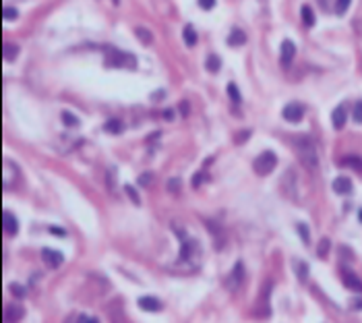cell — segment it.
Instances as JSON below:
<instances>
[{"label": "cell", "instance_id": "1", "mask_svg": "<svg viewBox=\"0 0 362 323\" xmlns=\"http://www.w3.org/2000/svg\"><path fill=\"white\" fill-rule=\"evenodd\" d=\"M294 151L306 170H315L319 164V153H317V145H315L313 137L309 135H300L294 139Z\"/></svg>", "mask_w": 362, "mask_h": 323}, {"label": "cell", "instance_id": "2", "mask_svg": "<svg viewBox=\"0 0 362 323\" xmlns=\"http://www.w3.org/2000/svg\"><path fill=\"white\" fill-rule=\"evenodd\" d=\"M106 66H122V68H135L137 58L130 52H120V50H110L106 56Z\"/></svg>", "mask_w": 362, "mask_h": 323}, {"label": "cell", "instance_id": "3", "mask_svg": "<svg viewBox=\"0 0 362 323\" xmlns=\"http://www.w3.org/2000/svg\"><path fill=\"white\" fill-rule=\"evenodd\" d=\"M277 166V156L273 151H263L261 156H257V160L252 162V168L259 176H267L273 172V168Z\"/></svg>", "mask_w": 362, "mask_h": 323}, {"label": "cell", "instance_id": "4", "mask_svg": "<svg viewBox=\"0 0 362 323\" xmlns=\"http://www.w3.org/2000/svg\"><path fill=\"white\" fill-rule=\"evenodd\" d=\"M242 282H244V265L238 261V263L232 267V272H230L228 275V280H226V288H230L232 292H236L238 288L242 286Z\"/></svg>", "mask_w": 362, "mask_h": 323}, {"label": "cell", "instance_id": "5", "mask_svg": "<svg viewBox=\"0 0 362 323\" xmlns=\"http://www.w3.org/2000/svg\"><path fill=\"white\" fill-rule=\"evenodd\" d=\"M282 116L286 118L288 122H300V120L304 118V106L298 104V102H292L288 106H283Z\"/></svg>", "mask_w": 362, "mask_h": 323}, {"label": "cell", "instance_id": "6", "mask_svg": "<svg viewBox=\"0 0 362 323\" xmlns=\"http://www.w3.org/2000/svg\"><path fill=\"white\" fill-rule=\"evenodd\" d=\"M42 261L46 265H48L50 269H56L63 265V261H64V255L60 251H54V249H44L42 251Z\"/></svg>", "mask_w": 362, "mask_h": 323}, {"label": "cell", "instance_id": "7", "mask_svg": "<svg viewBox=\"0 0 362 323\" xmlns=\"http://www.w3.org/2000/svg\"><path fill=\"white\" fill-rule=\"evenodd\" d=\"M294 56H296V46H294V42L283 40V42H282V50H280L282 65H283V66H290V63L294 60Z\"/></svg>", "mask_w": 362, "mask_h": 323}, {"label": "cell", "instance_id": "8", "mask_svg": "<svg viewBox=\"0 0 362 323\" xmlns=\"http://www.w3.org/2000/svg\"><path fill=\"white\" fill-rule=\"evenodd\" d=\"M342 280L346 284V288H350L354 292H362V280L350 269H342Z\"/></svg>", "mask_w": 362, "mask_h": 323}, {"label": "cell", "instance_id": "9", "mask_svg": "<svg viewBox=\"0 0 362 323\" xmlns=\"http://www.w3.org/2000/svg\"><path fill=\"white\" fill-rule=\"evenodd\" d=\"M346 120H348V110H346L344 104H340L333 112H331V122H333V129H337V130L344 129Z\"/></svg>", "mask_w": 362, "mask_h": 323}, {"label": "cell", "instance_id": "10", "mask_svg": "<svg viewBox=\"0 0 362 323\" xmlns=\"http://www.w3.org/2000/svg\"><path fill=\"white\" fill-rule=\"evenodd\" d=\"M333 191L337 195H350L352 193V180L348 176H337L333 180Z\"/></svg>", "mask_w": 362, "mask_h": 323}, {"label": "cell", "instance_id": "11", "mask_svg": "<svg viewBox=\"0 0 362 323\" xmlns=\"http://www.w3.org/2000/svg\"><path fill=\"white\" fill-rule=\"evenodd\" d=\"M139 307L143 311H149V313H157L161 309V303L157 301L156 296H141L139 298Z\"/></svg>", "mask_w": 362, "mask_h": 323}, {"label": "cell", "instance_id": "12", "mask_svg": "<svg viewBox=\"0 0 362 323\" xmlns=\"http://www.w3.org/2000/svg\"><path fill=\"white\" fill-rule=\"evenodd\" d=\"M2 228H4V232H9V234H17L19 224H17V218H15L11 211H2Z\"/></svg>", "mask_w": 362, "mask_h": 323}, {"label": "cell", "instance_id": "13", "mask_svg": "<svg viewBox=\"0 0 362 323\" xmlns=\"http://www.w3.org/2000/svg\"><path fill=\"white\" fill-rule=\"evenodd\" d=\"M228 44L234 46V48L246 44V33L242 32V29H232V32H230V35H228Z\"/></svg>", "mask_w": 362, "mask_h": 323}, {"label": "cell", "instance_id": "14", "mask_svg": "<svg viewBox=\"0 0 362 323\" xmlns=\"http://www.w3.org/2000/svg\"><path fill=\"white\" fill-rule=\"evenodd\" d=\"M205 68L209 73H220V68H221V58L218 56V54H209L205 60Z\"/></svg>", "mask_w": 362, "mask_h": 323}, {"label": "cell", "instance_id": "15", "mask_svg": "<svg viewBox=\"0 0 362 323\" xmlns=\"http://www.w3.org/2000/svg\"><path fill=\"white\" fill-rule=\"evenodd\" d=\"M182 37H184V44H187L189 48H192V46L197 44V32H195V27H192V25H184Z\"/></svg>", "mask_w": 362, "mask_h": 323}, {"label": "cell", "instance_id": "16", "mask_svg": "<svg viewBox=\"0 0 362 323\" xmlns=\"http://www.w3.org/2000/svg\"><path fill=\"white\" fill-rule=\"evenodd\" d=\"M122 129H125V125L118 120V118H110L104 125V130L106 133H112V135H118V133H122Z\"/></svg>", "mask_w": 362, "mask_h": 323}, {"label": "cell", "instance_id": "17", "mask_svg": "<svg viewBox=\"0 0 362 323\" xmlns=\"http://www.w3.org/2000/svg\"><path fill=\"white\" fill-rule=\"evenodd\" d=\"M207 228L211 230V232L215 234V247L218 249H221V244H224V232H221V228H218V224H215V222H207Z\"/></svg>", "mask_w": 362, "mask_h": 323}, {"label": "cell", "instance_id": "18", "mask_svg": "<svg viewBox=\"0 0 362 323\" xmlns=\"http://www.w3.org/2000/svg\"><path fill=\"white\" fill-rule=\"evenodd\" d=\"M342 166H348V168H354V170L362 172V160H360V156H348V158H344L342 160Z\"/></svg>", "mask_w": 362, "mask_h": 323}, {"label": "cell", "instance_id": "19", "mask_svg": "<svg viewBox=\"0 0 362 323\" xmlns=\"http://www.w3.org/2000/svg\"><path fill=\"white\" fill-rule=\"evenodd\" d=\"M135 33H137V37H139V40H141L145 46H151V44H153V35H151L149 29H145V27H137V29H135Z\"/></svg>", "mask_w": 362, "mask_h": 323}, {"label": "cell", "instance_id": "20", "mask_svg": "<svg viewBox=\"0 0 362 323\" xmlns=\"http://www.w3.org/2000/svg\"><path fill=\"white\" fill-rule=\"evenodd\" d=\"M300 13H302V21H304V25H306V27H313V25H315V13H313L311 6H309V4H304Z\"/></svg>", "mask_w": 362, "mask_h": 323}, {"label": "cell", "instance_id": "21", "mask_svg": "<svg viewBox=\"0 0 362 323\" xmlns=\"http://www.w3.org/2000/svg\"><path fill=\"white\" fill-rule=\"evenodd\" d=\"M17 54H19V48H17V46H13V44H4V46H2V56H4L6 60H15V58H17Z\"/></svg>", "mask_w": 362, "mask_h": 323}, {"label": "cell", "instance_id": "22", "mask_svg": "<svg viewBox=\"0 0 362 323\" xmlns=\"http://www.w3.org/2000/svg\"><path fill=\"white\" fill-rule=\"evenodd\" d=\"M228 96H230V99H232V102L238 106L240 104V91H238V87H236V83H228Z\"/></svg>", "mask_w": 362, "mask_h": 323}, {"label": "cell", "instance_id": "23", "mask_svg": "<svg viewBox=\"0 0 362 323\" xmlns=\"http://www.w3.org/2000/svg\"><path fill=\"white\" fill-rule=\"evenodd\" d=\"M63 120H64V125H66V127H79V125H81V120L77 118L75 114L68 112V110L63 112Z\"/></svg>", "mask_w": 362, "mask_h": 323}, {"label": "cell", "instance_id": "24", "mask_svg": "<svg viewBox=\"0 0 362 323\" xmlns=\"http://www.w3.org/2000/svg\"><path fill=\"white\" fill-rule=\"evenodd\" d=\"M329 247H331L329 238H321L319 249H317V255H319V257H325V255H327V251H329Z\"/></svg>", "mask_w": 362, "mask_h": 323}, {"label": "cell", "instance_id": "25", "mask_svg": "<svg viewBox=\"0 0 362 323\" xmlns=\"http://www.w3.org/2000/svg\"><path fill=\"white\" fill-rule=\"evenodd\" d=\"M125 191H126V195L130 197V201H133L135 205H141V199H139V195H137V189H135V187H130V184H126Z\"/></svg>", "mask_w": 362, "mask_h": 323}, {"label": "cell", "instance_id": "26", "mask_svg": "<svg viewBox=\"0 0 362 323\" xmlns=\"http://www.w3.org/2000/svg\"><path fill=\"white\" fill-rule=\"evenodd\" d=\"M139 184H141V187H151V184H153V176L149 172L141 174V176H139Z\"/></svg>", "mask_w": 362, "mask_h": 323}, {"label": "cell", "instance_id": "27", "mask_svg": "<svg viewBox=\"0 0 362 323\" xmlns=\"http://www.w3.org/2000/svg\"><path fill=\"white\" fill-rule=\"evenodd\" d=\"M296 230L300 232V236H302V242L309 244V242H311V236H309V230H306V226H304V224H298Z\"/></svg>", "mask_w": 362, "mask_h": 323}, {"label": "cell", "instance_id": "28", "mask_svg": "<svg viewBox=\"0 0 362 323\" xmlns=\"http://www.w3.org/2000/svg\"><path fill=\"white\" fill-rule=\"evenodd\" d=\"M350 2H352V0H337V4H335V11H337V15H344L346 11H348Z\"/></svg>", "mask_w": 362, "mask_h": 323}, {"label": "cell", "instance_id": "29", "mask_svg": "<svg viewBox=\"0 0 362 323\" xmlns=\"http://www.w3.org/2000/svg\"><path fill=\"white\" fill-rule=\"evenodd\" d=\"M2 17H4V19H17V17H19V13H17V9L4 6V9H2Z\"/></svg>", "mask_w": 362, "mask_h": 323}, {"label": "cell", "instance_id": "30", "mask_svg": "<svg viewBox=\"0 0 362 323\" xmlns=\"http://www.w3.org/2000/svg\"><path fill=\"white\" fill-rule=\"evenodd\" d=\"M294 265L298 267V278L300 280H306V269H309V267H306V263H300V261H294Z\"/></svg>", "mask_w": 362, "mask_h": 323}, {"label": "cell", "instance_id": "31", "mask_svg": "<svg viewBox=\"0 0 362 323\" xmlns=\"http://www.w3.org/2000/svg\"><path fill=\"white\" fill-rule=\"evenodd\" d=\"M205 180H207V174L205 172H199L195 178H192V189H199V187H201V182H205Z\"/></svg>", "mask_w": 362, "mask_h": 323}, {"label": "cell", "instance_id": "32", "mask_svg": "<svg viewBox=\"0 0 362 323\" xmlns=\"http://www.w3.org/2000/svg\"><path fill=\"white\" fill-rule=\"evenodd\" d=\"M11 290H13V294H15V296H19V298H23V296H25V290H23V286H21V284H13V286H11Z\"/></svg>", "mask_w": 362, "mask_h": 323}, {"label": "cell", "instance_id": "33", "mask_svg": "<svg viewBox=\"0 0 362 323\" xmlns=\"http://www.w3.org/2000/svg\"><path fill=\"white\" fill-rule=\"evenodd\" d=\"M354 120L362 122V102H358L356 106H354Z\"/></svg>", "mask_w": 362, "mask_h": 323}, {"label": "cell", "instance_id": "34", "mask_svg": "<svg viewBox=\"0 0 362 323\" xmlns=\"http://www.w3.org/2000/svg\"><path fill=\"white\" fill-rule=\"evenodd\" d=\"M199 6H201L203 11H211L215 6V0H199Z\"/></svg>", "mask_w": 362, "mask_h": 323}, {"label": "cell", "instance_id": "35", "mask_svg": "<svg viewBox=\"0 0 362 323\" xmlns=\"http://www.w3.org/2000/svg\"><path fill=\"white\" fill-rule=\"evenodd\" d=\"M176 187H180V180H176V178H172L170 182H168V189H170V191H172V193H174V191H176Z\"/></svg>", "mask_w": 362, "mask_h": 323}, {"label": "cell", "instance_id": "36", "mask_svg": "<svg viewBox=\"0 0 362 323\" xmlns=\"http://www.w3.org/2000/svg\"><path fill=\"white\" fill-rule=\"evenodd\" d=\"M50 232L52 234H58V236H66V232H64L63 228H50Z\"/></svg>", "mask_w": 362, "mask_h": 323}, {"label": "cell", "instance_id": "37", "mask_svg": "<svg viewBox=\"0 0 362 323\" xmlns=\"http://www.w3.org/2000/svg\"><path fill=\"white\" fill-rule=\"evenodd\" d=\"M251 135V130H246V133H240L238 135V139H236V143H242V141H246V137Z\"/></svg>", "mask_w": 362, "mask_h": 323}, {"label": "cell", "instance_id": "38", "mask_svg": "<svg viewBox=\"0 0 362 323\" xmlns=\"http://www.w3.org/2000/svg\"><path fill=\"white\" fill-rule=\"evenodd\" d=\"M358 220H360V222H362V210H360V211H358Z\"/></svg>", "mask_w": 362, "mask_h": 323}]
</instances>
